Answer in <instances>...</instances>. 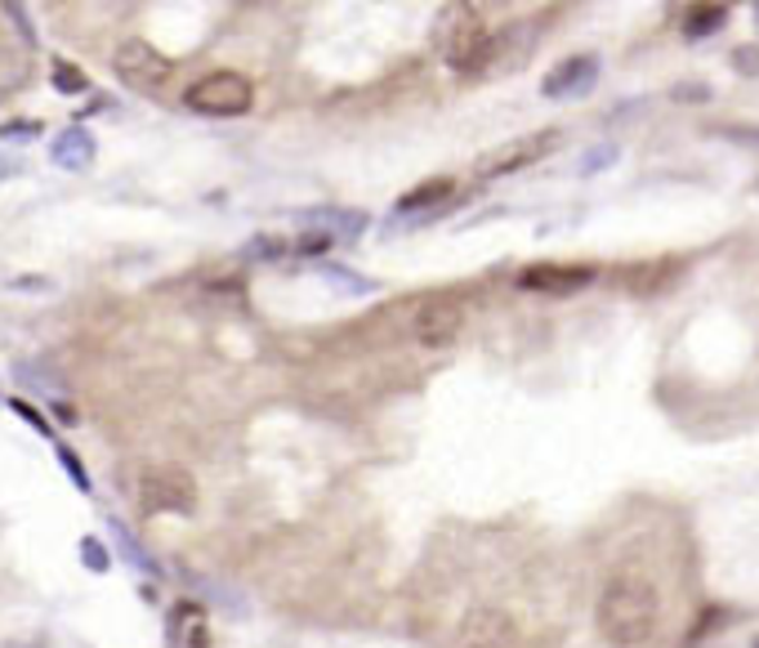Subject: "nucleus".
<instances>
[{"instance_id":"1","label":"nucleus","mask_w":759,"mask_h":648,"mask_svg":"<svg viewBox=\"0 0 759 648\" xmlns=\"http://www.w3.org/2000/svg\"><path fill=\"white\" fill-rule=\"evenodd\" d=\"M599 630L612 648H639L657 630V590L648 577H612L599 595Z\"/></svg>"},{"instance_id":"2","label":"nucleus","mask_w":759,"mask_h":648,"mask_svg":"<svg viewBox=\"0 0 759 648\" xmlns=\"http://www.w3.org/2000/svg\"><path fill=\"white\" fill-rule=\"evenodd\" d=\"M443 59L452 72L470 77L492 59V32L479 10H447V32H443Z\"/></svg>"},{"instance_id":"3","label":"nucleus","mask_w":759,"mask_h":648,"mask_svg":"<svg viewBox=\"0 0 759 648\" xmlns=\"http://www.w3.org/2000/svg\"><path fill=\"white\" fill-rule=\"evenodd\" d=\"M184 104L201 117H241L255 104V86L241 72H210L184 90Z\"/></svg>"},{"instance_id":"4","label":"nucleus","mask_w":759,"mask_h":648,"mask_svg":"<svg viewBox=\"0 0 759 648\" xmlns=\"http://www.w3.org/2000/svg\"><path fill=\"white\" fill-rule=\"evenodd\" d=\"M112 72H117V81L130 86L135 95H157V90L170 81L175 63H170L161 50H152L148 41H126V46L112 55Z\"/></svg>"},{"instance_id":"5","label":"nucleus","mask_w":759,"mask_h":648,"mask_svg":"<svg viewBox=\"0 0 759 648\" xmlns=\"http://www.w3.org/2000/svg\"><path fill=\"white\" fill-rule=\"evenodd\" d=\"M139 501H144V510H152V514H188V510L197 505V483H193V474L179 470V465H157V470L144 474Z\"/></svg>"},{"instance_id":"6","label":"nucleus","mask_w":759,"mask_h":648,"mask_svg":"<svg viewBox=\"0 0 759 648\" xmlns=\"http://www.w3.org/2000/svg\"><path fill=\"white\" fill-rule=\"evenodd\" d=\"M461 327H465V313H461V304H456L452 295H430V300H421V308H416V317H412L416 341L430 345V350L452 345V341L461 336Z\"/></svg>"},{"instance_id":"7","label":"nucleus","mask_w":759,"mask_h":648,"mask_svg":"<svg viewBox=\"0 0 759 648\" xmlns=\"http://www.w3.org/2000/svg\"><path fill=\"white\" fill-rule=\"evenodd\" d=\"M514 639H519V626L501 608H474L461 617V630H456V648H514Z\"/></svg>"},{"instance_id":"8","label":"nucleus","mask_w":759,"mask_h":648,"mask_svg":"<svg viewBox=\"0 0 759 648\" xmlns=\"http://www.w3.org/2000/svg\"><path fill=\"white\" fill-rule=\"evenodd\" d=\"M519 282L541 295H572L594 282V268L590 264H532V268H523Z\"/></svg>"},{"instance_id":"9","label":"nucleus","mask_w":759,"mask_h":648,"mask_svg":"<svg viewBox=\"0 0 759 648\" xmlns=\"http://www.w3.org/2000/svg\"><path fill=\"white\" fill-rule=\"evenodd\" d=\"M554 144H559V135H554V130L523 135V139H514V144L496 148V153H492V157L479 166V175H510V170H523V166H532L536 157H545Z\"/></svg>"},{"instance_id":"10","label":"nucleus","mask_w":759,"mask_h":648,"mask_svg":"<svg viewBox=\"0 0 759 648\" xmlns=\"http://www.w3.org/2000/svg\"><path fill=\"white\" fill-rule=\"evenodd\" d=\"M166 635H170V648H210L206 608H201V603H175Z\"/></svg>"},{"instance_id":"11","label":"nucleus","mask_w":759,"mask_h":648,"mask_svg":"<svg viewBox=\"0 0 759 648\" xmlns=\"http://www.w3.org/2000/svg\"><path fill=\"white\" fill-rule=\"evenodd\" d=\"M679 259H648V264H634V268H625L621 273V282L630 286V291H639V295H652V291H661L666 282H674L679 277Z\"/></svg>"},{"instance_id":"12","label":"nucleus","mask_w":759,"mask_h":648,"mask_svg":"<svg viewBox=\"0 0 759 648\" xmlns=\"http://www.w3.org/2000/svg\"><path fill=\"white\" fill-rule=\"evenodd\" d=\"M594 59H568V63H559L550 77H545V95H581L590 81H594Z\"/></svg>"},{"instance_id":"13","label":"nucleus","mask_w":759,"mask_h":648,"mask_svg":"<svg viewBox=\"0 0 759 648\" xmlns=\"http://www.w3.org/2000/svg\"><path fill=\"white\" fill-rule=\"evenodd\" d=\"M452 193H456V184H452V179H430V184L412 188V193L398 202V210H403V215H412V210H425V206H443Z\"/></svg>"},{"instance_id":"14","label":"nucleus","mask_w":759,"mask_h":648,"mask_svg":"<svg viewBox=\"0 0 759 648\" xmlns=\"http://www.w3.org/2000/svg\"><path fill=\"white\" fill-rule=\"evenodd\" d=\"M90 153H95V139H90L81 126H72V130L55 144V157H59L63 166H86V161H90Z\"/></svg>"},{"instance_id":"15","label":"nucleus","mask_w":759,"mask_h":648,"mask_svg":"<svg viewBox=\"0 0 759 648\" xmlns=\"http://www.w3.org/2000/svg\"><path fill=\"white\" fill-rule=\"evenodd\" d=\"M723 19H728V10L723 6H697L692 14H688V23H683V32L697 41V37H710L714 28H723Z\"/></svg>"},{"instance_id":"16","label":"nucleus","mask_w":759,"mask_h":648,"mask_svg":"<svg viewBox=\"0 0 759 648\" xmlns=\"http://www.w3.org/2000/svg\"><path fill=\"white\" fill-rule=\"evenodd\" d=\"M55 81H59V90H63V95H81V90H86V72L68 68V63H59V68H55Z\"/></svg>"},{"instance_id":"17","label":"nucleus","mask_w":759,"mask_h":648,"mask_svg":"<svg viewBox=\"0 0 759 648\" xmlns=\"http://www.w3.org/2000/svg\"><path fill=\"white\" fill-rule=\"evenodd\" d=\"M732 63H737V68H746V72H759V59H755V50H737V55H732Z\"/></svg>"},{"instance_id":"18","label":"nucleus","mask_w":759,"mask_h":648,"mask_svg":"<svg viewBox=\"0 0 759 648\" xmlns=\"http://www.w3.org/2000/svg\"><path fill=\"white\" fill-rule=\"evenodd\" d=\"M86 559H90L95 568H103V554H99V541H86Z\"/></svg>"}]
</instances>
